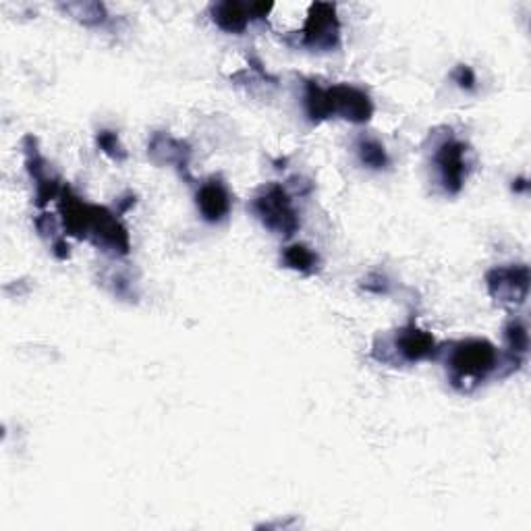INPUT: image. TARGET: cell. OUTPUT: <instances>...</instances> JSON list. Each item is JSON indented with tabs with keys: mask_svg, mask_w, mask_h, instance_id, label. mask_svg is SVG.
I'll return each instance as SVG.
<instances>
[{
	"mask_svg": "<svg viewBox=\"0 0 531 531\" xmlns=\"http://www.w3.org/2000/svg\"><path fill=\"white\" fill-rule=\"evenodd\" d=\"M500 368V353L486 339H465L446 351V372L459 393H473Z\"/></svg>",
	"mask_w": 531,
	"mask_h": 531,
	"instance_id": "6da1fadb",
	"label": "cell"
},
{
	"mask_svg": "<svg viewBox=\"0 0 531 531\" xmlns=\"http://www.w3.org/2000/svg\"><path fill=\"white\" fill-rule=\"evenodd\" d=\"M438 351L432 334L419 328L415 322L405 324L374 345V357L388 366H413V363L436 357Z\"/></svg>",
	"mask_w": 531,
	"mask_h": 531,
	"instance_id": "7a4b0ae2",
	"label": "cell"
},
{
	"mask_svg": "<svg viewBox=\"0 0 531 531\" xmlns=\"http://www.w3.org/2000/svg\"><path fill=\"white\" fill-rule=\"evenodd\" d=\"M251 212H254L262 225L274 235L291 237L301 227L291 193L278 183L266 185L258 191L256 198L251 200Z\"/></svg>",
	"mask_w": 531,
	"mask_h": 531,
	"instance_id": "3957f363",
	"label": "cell"
},
{
	"mask_svg": "<svg viewBox=\"0 0 531 531\" xmlns=\"http://www.w3.org/2000/svg\"><path fill=\"white\" fill-rule=\"evenodd\" d=\"M432 162L442 191L449 195H457L469 177L467 146L449 131V135H444L436 142L432 152Z\"/></svg>",
	"mask_w": 531,
	"mask_h": 531,
	"instance_id": "277c9868",
	"label": "cell"
},
{
	"mask_svg": "<svg viewBox=\"0 0 531 531\" xmlns=\"http://www.w3.org/2000/svg\"><path fill=\"white\" fill-rule=\"evenodd\" d=\"M341 42V21L337 7L330 3H314L305 17L301 44L312 50H334Z\"/></svg>",
	"mask_w": 531,
	"mask_h": 531,
	"instance_id": "5b68a950",
	"label": "cell"
},
{
	"mask_svg": "<svg viewBox=\"0 0 531 531\" xmlns=\"http://www.w3.org/2000/svg\"><path fill=\"white\" fill-rule=\"evenodd\" d=\"M486 287L494 301L521 305L529 293V268L525 264L498 266L486 274Z\"/></svg>",
	"mask_w": 531,
	"mask_h": 531,
	"instance_id": "8992f818",
	"label": "cell"
},
{
	"mask_svg": "<svg viewBox=\"0 0 531 531\" xmlns=\"http://www.w3.org/2000/svg\"><path fill=\"white\" fill-rule=\"evenodd\" d=\"M88 241H92L110 256H127L131 249L129 233L123 222L117 218V214L102 206H94Z\"/></svg>",
	"mask_w": 531,
	"mask_h": 531,
	"instance_id": "52a82bcc",
	"label": "cell"
},
{
	"mask_svg": "<svg viewBox=\"0 0 531 531\" xmlns=\"http://www.w3.org/2000/svg\"><path fill=\"white\" fill-rule=\"evenodd\" d=\"M23 150H25V166L36 183V204L44 208L50 200H59L65 187L61 185L59 177L48 169V162L40 154L36 139L32 135H27L23 139Z\"/></svg>",
	"mask_w": 531,
	"mask_h": 531,
	"instance_id": "ba28073f",
	"label": "cell"
},
{
	"mask_svg": "<svg viewBox=\"0 0 531 531\" xmlns=\"http://www.w3.org/2000/svg\"><path fill=\"white\" fill-rule=\"evenodd\" d=\"M328 92L334 117H343L355 125H363L372 119L374 102L363 90L349 86V83H337V86H330Z\"/></svg>",
	"mask_w": 531,
	"mask_h": 531,
	"instance_id": "9c48e42d",
	"label": "cell"
},
{
	"mask_svg": "<svg viewBox=\"0 0 531 531\" xmlns=\"http://www.w3.org/2000/svg\"><path fill=\"white\" fill-rule=\"evenodd\" d=\"M195 204H198L202 218L216 225V222H222L231 214L233 198L229 193V187L220 179L212 177L198 187V193H195Z\"/></svg>",
	"mask_w": 531,
	"mask_h": 531,
	"instance_id": "30bf717a",
	"label": "cell"
},
{
	"mask_svg": "<svg viewBox=\"0 0 531 531\" xmlns=\"http://www.w3.org/2000/svg\"><path fill=\"white\" fill-rule=\"evenodd\" d=\"M59 212H61V225L67 235L77 237V239H88L90 237V227H92V216H94V206L86 204L81 198L65 187L61 198H59Z\"/></svg>",
	"mask_w": 531,
	"mask_h": 531,
	"instance_id": "8fae6325",
	"label": "cell"
},
{
	"mask_svg": "<svg viewBox=\"0 0 531 531\" xmlns=\"http://www.w3.org/2000/svg\"><path fill=\"white\" fill-rule=\"evenodd\" d=\"M148 156L156 162V164H171L175 169H179L181 175H185L189 179V160H191V150L185 142L181 139L169 135V133H162L156 131L150 142H148Z\"/></svg>",
	"mask_w": 531,
	"mask_h": 531,
	"instance_id": "7c38bea8",
	"label": "cell"
},
{
	"mask_svg": "<svg viewBox=\"0 0 531 531\" xmlns=\"http://www.w3.org/2000/svg\"><path fill=\"white\" fill-rule=\"evenodd\" d=\"M212 21L216 27L227 34H243L247 30L249 21H254V11L247 3H237V0H225V3H216L210 9Z\"/></svg>",
	"mask_w": 531,
	"mask_h": 531,
	"instance_id": "4fadbf2b",
	"label": "cell"
},
{
	"mask_svg": "<svg viewBox=\"0 0 531 531\" xmlns=\"http://www.w3.org/2000/svg\"><path fill=\"white\" fill-rule=\"evenodd\" d=\"M305 115L312 123H322L332 119V102L328 88H322L316 81H305V94H303Z\"/></svg>",
	"mask_w": 531,
	"mask_h": 531,
	"instance_id": "5bb4252c",
	"label": "cell"
},
{
	"mask_svg": "<svg viewBox=\"0 0 531 531\" xmlns=\"http://www.w3.org/2000/svg\"><path fill=\"white\" fill-rule=\"evenodd\" d=\"M355 152L359 156V162L363 166H368V169H372V171L388 169L390 158H388V152H386L380 139L370 137V135H361L355 142Z\"/></svg>",
	"mask_w": 531,
	"mask_h": 531,
	"instance_id": "9a60e30c",
	"label": "cell"
},
{
	"mask_svg": "<svg viewBox=\"0 0 531 531\" xmlns=\"http://www.w3.org/2000/svg\"><path fill=\"white\" fill-rule=\"evenodd\" d=\"M505 343H507V361L519 368L523 355L529 351V332L523 320L515 318L505 326Z\"/></svg>",
	"mask_w": 531,
	"mask_h": 531,
	"instance_id": "2e32d148",
	"label": "cell"
},
{
	"mask_svg": "<svg viewBox=\"0 0 531 531\" xmlns=\"http://www.w3.org/2000/svg\"><path fill=\"white\" fill-rule=\"evenodd\" d=\"M281 260L287 268L299 272V274H314L320 266V258L314 249H310L303 243H291L283 249Z\"/></svg>",
	"mask_w": 531,
	"mask_h": 531,
	"instance_id": "e0dca14e",
	"label": "cell"
},
{
	"mask_svg": "<svg viewBox=\"0 0 531 531\" xmlns=\"http://www.w3.org/2000/svg\"><path fill=\"white\" fill-rule=\"evenodd\" d=\"M67 13H71L83 25H102L106 21V9L100 3H79V5H65Z\"/></svg>",
	"mask_w": 531,
	"mask_h": 531,
	"instance_id": "ac0fdd59",
	"label": "cell"
},
{
	"mask_svg": "<svg viewBox=\"0 0 531 531\" xmlns=\"http://www.w3.org/2000/svg\"><path fill=\"white\" fill-rule=\"evenodd\" d=\"M96 144L102 150V154H106L108 158H113L117 162H123L127 158V150L121 144V139H119V135L115 131H108V129L98 131Z\"/></svg>",
	"mask_w": 531,
	"mask_h": 531,
	"instance_id": "d6986e66",
	"label": "cell"
},
{
	"mask_svg": "<svg viewBox=\"0 0 531 531\" xmlns=\"http://www.w3.org/2000/svg\"><path fill=\"white\" fill-rule=\"evenodd\" d=\"M36 229H38V233L42 235V237H52V241L54 239H59V235H57V231H59V222L57 220H54V216L52 214H40L38 218H36Z\"/></svg>",
	"mask_w": 531,
	"mask_h": 531,
	"instance_id": "ffe728a7",
	"label": "cell"
},
{
	"mask_svg": "<svg viewBox=\"0 0 531 531\" xmlns=\"http://www.w3.org/2000/svg\"><path fill=\"white\" fill-rule=\"evenodd\" d=\"M453 79H455V83H457L459 88H463L467 92H471L475 88V81H478V79H475V73H473V69L469 65H459L453 71Z\"/></svg>",
	"mask_w": 531,
	"mask_h": 531,
	"instance_id": "44dd1931",
	"label": "cell"
},
{
	"mask_svg": "<svg viewBox=\"0 0 531 531\" xmlns=\"http://www.w3.org/2000/svg\"><path fill=\"white\" fill-rule=\"evenodd\" d=\"M52 254L57 256L59 260H67L69 258V245H67V241L63 237L52 241Z\"/></svg>",
	"mask_w": 531,
	"mask_h": 531,
	"instance_id": "7402d4cb",
	"label": "cell"
},
{
	"mask_svg": "<svg viewBox=\"0 0 531 531\" xmlns=\"http://www.w3.org/2000/svg\"><path fill=\"white\" fill-rule=\"evenodd\" d=\"M517 185H513V191H527V181L525 179H517Z\"/></svg>",
	"mask_w": 531,
	"mask_h": 531,
	"instance_id": "603a6c76",
	"label": "cell"
}]
</instances>
